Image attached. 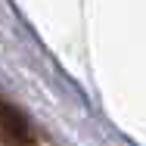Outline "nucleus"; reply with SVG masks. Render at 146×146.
I'll list each match as a JSON object with an SVG mask.
<instances>
[{
  "label": "nucleus",
  "mask_w": 146,
  "mask_h": 146,
  "mask_svg": "<svg viewBox=\"0 0 146 146\" xmlns=\"http://www.w3.org/2000/svg\"><path fill=\"white\" fill-rule=\"evenodd\" d=\"M3 143L6 146H31V127L9 103L3 106Z\"/></svg>",
  "instance_id": "obj_1"
}]
</instances>
